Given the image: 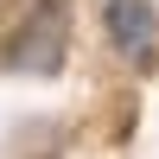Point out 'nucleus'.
<instances>
[{
    "label": "nucleus",
    "instance_id": "1",
    "mask_svg": "<svg viewBox=\"0 0 159 159\" xmlns=\"http://www.w3.org/2000/svg\"><path fill=\"white\" fill-rule=\"evenodd\" d=\"M7 64L13 70H57L64 64V0H45L25 13V25L7 45Z\"/></svg>",
    "mask_w": 159,
    "mask_h": 159
},
{
    "label": "nucleus",
    "instance_id": "2",
    "mask_svg": "<svg viewBox=\"0 0 159 159\" xmlns=\"http://www.w3.org/2000/svg\"><path fill=\"white\" fill-rule=\"evenodd\" d=\"M108 32L127 57H147L153 51V0H115L108 7Z\"/></svg>",
    "mask_w": 159,
    "mask_h": 159
}]
</instances>
